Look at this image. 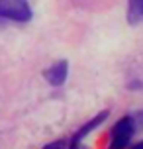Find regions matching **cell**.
<instances>
[{
    "mask_svg": "<svg viewBox=\"0 0 143 149\" xmlns=\"http://www.w3.org/2000/svg\"><path fill=\"white\" fill-rule=\"evenodd\" d=\"M135 134V122L133 116H124L114 124L110 132V145L108 149H128L131 137Z\"/></svg>",
    "mask_w": 143,
    "mask_h": 149,
    "instance_id": "6da1fadb",
    "label": "cell"
},
{
    "mask_svg": "<svg viewBox=\"0 0 143 149\" xmlns=\"http://www.w3.org/2000/svg\"><path fill=\"white\" fill-rule=\"evenodd\" d=\"M0 16H4L8 22L26 24L31 20V6L28 0H0Z\"/></svg>",
    "mask_w": 143,
    "mask_h": 149,
    "instance_id": "7a4b0ae2",
    "label": "cell"
},
{
    "mask_svg": "<svg viewBox=\"0 0 143 149\" xmlns=\"http://www.w3.org/2000/svg\"><path fill=\"white\" fill-rule=\"evenodd\" d=\"M43 77H45V81L51 84V86H63L65 82H67V77H69V63L65 59L63 61H57V63H53L49 69L43 71Z\"/></svg>",
    "mask_w": 143,
    "mask_h": 149,
    "instance_id": "3957f363",
    "label": "cell"
},
{
    "mask_svg": "<svg viewBox=\"0 0 143 149\" xmlns=\"http://www.w3.org/2000/svg\"><path fill=\"white\" fill-rule=\"evenodd\" d=\"M108 118H110V110H102V112H98L94 118H90L83 127H81V130H78V132H76L75 135H73V139H71V141H84V137H86V135H90L92 132L96 130V127H100Z\"/></svg>",
    "mask_w": 143,
    "mask_h": 149,
    "instance_id": "277c9868",
    "label": "cell"
},
{
    "mask_svg": "<svg viewBox=\"0 0 143 149\" xmlns=\"http://www.w3.org/2000/svg\"><path fill=\"white\" fill-rule=\"evenodd\" d=\"M143 22V0H128V24L137 26Z\"/></svg>",
    "mask_w": 143,
    "mask_h": 149,
    "instance_id": "5b68a950",
    "label": "cell"
},
{
    "mask_svg": "<svg viewBox=\"0 0 143 149\" xmlns=\"http://www.w3.org/2000/svg\"><path fill=\"white\" fill-rule=\"evenodd\" d=\"M43 149H69V141L67 139H55V141L47 143Z\"/></svg>",
    "mask_w": 143,
    "mask_h": 149,
    "instance_id": "8992f818",
    "label": "cell"
},
{
    "mask_svg": "<svg viewBox=\"0 0 143 149\" xmlns=\"http://www.w3.org/2000/svg\"><path fill=\"white\" fill-rule=\"evenodd\" d=\"M133 122H135V130H143V110L133 114Z\"/></svg>",
    "mask_w": 143,
    "mask_h": 149,
    "instance_id": "52a82bcc",
    "label": "cell"
},
{
    "mask_svg": "<svg viewBox=\"0 0 143 149\" xmlns=\"http://www.w3.org/2000/svg\"><path fill=\"white\" fill-rule=\"evenodd\" d=\"M69 149H88L83 141H71L69 143Z\"/></svg>",
    "mask_w": 143,
    "mask_h": 149,
    "instance_id": "ba28073f",
    "label": "cell"
},
{
    "mask_svg": "<svg viewBox=\"0 0 143 149\" xmlns=\"http://www.w3.org/2000/svg\"><path fill=\"white\" fill-rule=\"evenodd\" d=\"M6 18H4V16H0V30H4V28H6Z\"/></svg>",
    "mask_w": 143,
    "mask_h": 149,
    "instance_id": "9c48e42d",
    "label": "cell"
},
{
    "mask_svg": "<svg viewBox=\"0 0 143 149\" xmlns=\"http://www.w3.org/2000/svg\"><path fill=\"white\" fill-rule=\"evenodd\" d=\"M129 149H143V141H137L135 145H131Z\"/></svg>",
    "mask_w": 143,
    "mask_h": 149,
    "instance_id": "30bf717a",
    "label": "cell"
}]
</instances>
